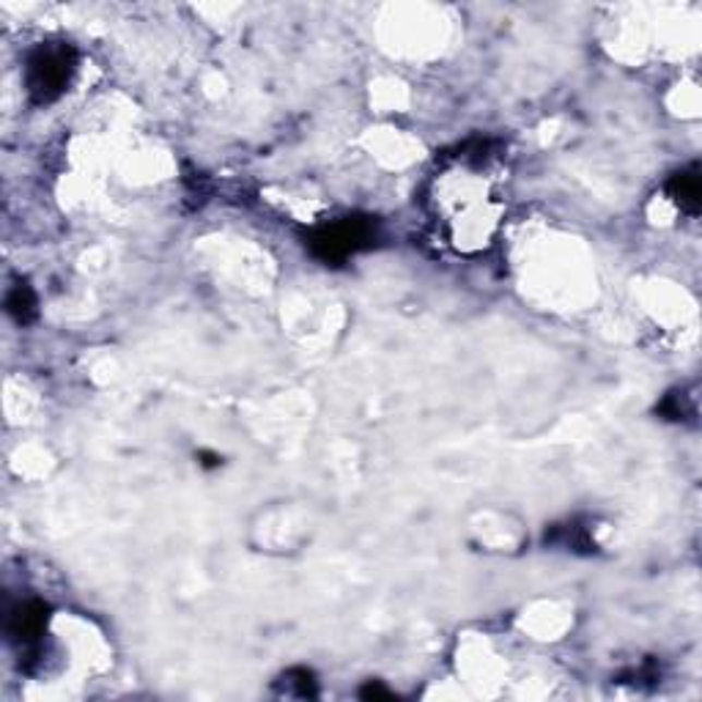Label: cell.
Wrapping results in <instances>:
<instances>
[{"label":"cell","mask_w":702,"mask_h":702,"mask_svg":"<svg viewBox=\"0 0 702 702\" xmlns=\"http://www.w3.org/2000/svg\"><path fill=\"white\" fill-rule=\"evenodd\" d=\"M470 541L488 555H516L526 544V524L513 510L481 508L470 521Z\"/></svg>","instance_id":"5"},{"label":"cell","mask_w":702,"mask_h":702,"mask_svg":"<svg viewBox=\"0 0 702 702\" xmlns=\"http://www.w3.org/2000/svg\"><path fill=\"white\" fill-rule=\"evenodd\" d=\"M667 195L686 215H697L702 206V184L697 170H680L667 182Z\"/></svg>","instance_id":"7"},{"label":"cell","mask_w":702,"mask_h":702,"mask_svg":"<svg viewBox=\"0 0 702 702\" xmlns=\"http://www.w3.org/2000/svg\"><path fill=\"white\" fill-rule=\"evenodd\" d=\"M7 313L25 327V324H34L36 316H39V300H36V291L31 289L25 280L14 283L7 294Z\"/></svg>","instance_id":"8"},{"label":"cell","mask_w":702,"mask_h":702,"mask_svg":"<svg viewBox=\"0 0 702 702\" xmlns=\"http://www.w3.org/2000/svg\"><path fill=\"white\" fill-rule=\"evenodd\" d=\"M549 544H560L571 552H595V538H593V526L582 524V521H571V524L555 526V533L546 535Z\"/></svg>","instance_id":"9"},{"label":"cell","mask_w":702,"mask_h":702,"mask_svg":"<svg viewBox=\"0 0 702 702\" xmlns=\"http://www.w3.org/2000/svg\"><path fill=\"white\" fill-rule=\"evenodd\" d=\"M499 146L475 137L443 157V168L431 179L428 206L436 226L453 250L467 255L486 253L505 217L499 193Z\"/></svg>","instance_id":"1"},{"label":"cell","mask_w":702,"mask_h":702,"mask_svg":"<svg viewBox=\"0 0 702 702\" xmlns=\"http://www.w3.org/2000/svg\"><path fill=\"white\" fill-rule=\"evenodd\" d=\"M47 624H50V606L39 598L20 601L7 618V631L12 642L23 647L25 658L39 653V640L45 637Z\"/></svg>","instance_id":"6"},{"label":"cell","mask_w":702,"mask_h":702,"mask_svg":"<svg viewBox=\"0 0 702 702\" xmlns=\"http://www.w3.org/2000/svg\"><path fill=\"white\" fill-rule=\"evenodd\" d=\"M360 697H363V700H390L392 694L385 689V686H379L371 680L368 686H363V689H360Z\"/></svg>","instance_id":"12"},{"label":"cell","mask_w":702,"mask_h":702,"mask_svg":"<svg viewBox=\"0 0 702 702\" xmlns=\"http://www.w3.org/2000/svg\"><path fill=\"white\" fill-rule=\"evenodd\" d=\"M278 691L286 697H300V700H307V697H316V678H313L311 669L294 667L289 673L280 675Z\"/></svg>","instance_id":"10"},{"label":"cell","mask_w":702,"mask_h":702,"mask_svg":"<svg viewBox=\"0 0 702 702\" xmlns=\"http://www.w3.org/2000/svg\"><path fill=\"white\" fill-rule=\"evenodd\" d=\"M322 516L305 497H280L261 505L247 524V541L255 552L269 557H294L316 538Z\"/></svg>","instance_id":"2"},{"label":"cell","mask_w":702,"mask_h":702,"mask_svg":"<svg viewBox=\"0 0 702 702\" xmlns=\"http://www.w3.org/2000/svg\"><path fill=\"white\" fill-rule=\"evenodd\" d=\"M658 414L664 420H686L694 414V403H691V396L686 390H675L658 403Z\"/></svg>","instance_id":"11"},{"label":"cell","mask_w":702,"mask_h":702,"mask_svg":"<svg viewBox=\"0 0 702 702\" xmlns=\"http://www.w3.org/2000/svg\"><path fill=\"white\" fill-rule=\"evenodd\" d=\"M77 72V50L69 41H41L25 61V88L34 105H52L66 94Z\"/></svg>","instance_id":"3"},{"label":"cell","mask_w":702,"mask_h":702,"mask_svg":"<svg viewBox=\"0 0 702 702\" xmlns=\"http://www.w3.org/2000/svg\"><path fill=\"white\" fill-rule=\"evenodd\" d=\"M376 239V222L371 217H343L329 226L316 228L307 237V250L322 264H343L360 250L371 247Z\"/></svg>","instance_id":"4"}]
</instances>
